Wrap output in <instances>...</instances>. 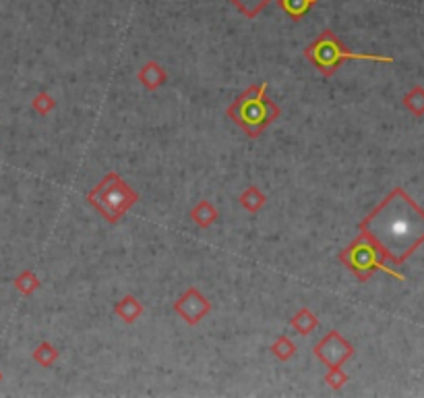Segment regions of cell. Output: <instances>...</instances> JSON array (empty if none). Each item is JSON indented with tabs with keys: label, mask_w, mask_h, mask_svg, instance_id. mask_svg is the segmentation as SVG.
I'll return each instance as SVG.
<instances>
[{
	"label": "cell",
	"mask_w": 424,
	"mask_h": 398,
	"mask_svg": "<svg viewBox=\"0 0 424 398\" xmlns=\"http://www.w3.org/2000/svg\"><path fill=\"white\" fill-rule=\"evenodd\" d=\"M174 311L189 324V326H197L210 311H212V303L201 295L199 288H187L178 301L174 303Z\"/></svg>",
	"instance_id": "cell-7"
},
{
	"label": "cell",
	"mask_w": 424,
	"mask_h": 398,
	"mask_svg": "<svg viewBox=\"0 0 424 398\" xmlns=\"http://www.w3.org/2000/svg\"><path fill=\"white\" fill-rule=\"evenodd\" d=\"M358 228L381 251L385 262L402 265L424 245V210L402 187H395Z\"/></svg>",
	"instance_id": "cell-1"
},
{
	"label": "cell",
	"mask_w": 424,
	"mask_h": 398,
	"mask_svg": "<svg viewBox=\"0 0 424 398\" xmlns=\"http://www.w3.org/2000/svg\"><path fill=\"white\" fill-rule=\"evenodd\" d=\"M191 218L197 222L201 228H210V226L215 224V220L219 218V214H217V210H215L213 203L203 199V201H199L191 210Z\"/></svg>",
	"instance_id": "cell-11"
},
{
	"label": "cell",
	"mask_w": 424,
	"mask_h": 398,
	"mask_svg": "<svg viewBox=\"0 0 424 398\" xmlns=\"http://www.w3.org/2000/svg\"><path fill=\"white\" fill-rule=\"evenodd\" d=\"M281 114L279 106L267 98V83H257L240 93L228 106V116L247 133L251 139L259 137L277 116Z\"/></svg>",
	"instance_id": "cell-2"
},
{
	"label": "cell",
	"mask_w": 424,
	"mask_h": 398,
	"mask_svg": "<svg viewBox=\"0 0 424 398\" xmlns=\"http://www.w3.org/2000/svg\"><path fill=\"white\" fill-rule=\"evenodd\" d=\"M277 4L281 6V11L288 17H292L294 21H300L317 4V0H277Z\"/></svg>",
	"instance_id": "cell-12"
},
{
	"label": "cell",
	"mask_w": 424,
	"mask_h": 398,
	"mask_svg": "<svg viewBox=\"0 0 424 398\" xmlns=\"http://www.w3.org/2000/svg\"><path fill=\"white\" fill-rule=\"evenodd\" d=\"M137 79H139V83L143 86L149 91H155V89L160 88V86H164L166 83V79H168V73H166V68L160 65V63H155V61H149L145 65L139 68V73H137Z\"/></svg>",
	"instance_id": "cell-8"
},
{
	"label": "cell",
	"mask_w": 424,
	"mask_h": 398,
	"mask_svg": "<svg viewBox=\"0 0 424 398\" xmlns=\"http://www.w3.org/2000/svg\"><path fill=\"white\" fill-rule=\"evenodd\" d=\"M325 382L333 388V390H341L343 384L348 382V376L339 369V367H329L327 376H325Z\"/></svg>",
	"instance_id": "cell-20"
},
{
	"label": "cell",
	"mask_w": 424,
	"mask_h": 398,
	"mask_svg": "<svg viewBox=\"0 0 424 398\" xmlns=\"http://www.w3.org/2000/svg\"><path fill=\"white\" fill-rule=\"evenodd\" d=\"M304 58L317 66L323 77H331L343 61H371L391 65L393 58L385 54H368V52H352L338 40L331 29H325L317 40L304 50Z\"/></svg>",
	"instance_id": "cell-3"
},
{
	"label": "cell",
	"mask_w": 424,
	"mask_h": 398,
	"mask_svg": "<svg viewBox=\"0 0 424 398\" xmlns=\"http://www.w3.org/2000/svg\"><path fill=\"white\" fill-rule=\"evenodd\" d=\"M2 377H4V376H2V372H0V382H2Z\"/></svg>",
	"instance_id": "cell-21"
},
{
	"label": "cell",
	"mask_w": 424,
	"mask_h": 398,
	"mask_svg": "<svg viewBox=\"0 0 424 398\" xmlns=\"http://www.w3.org/2000/svg\"><path fill=\"white\" fill-rule=\"evenodd\" d=\"M143 311H145V307H143L133 295H127L125 299H120V301L114 305V313H116L123 322H127V324H135V322L143 315Z\"/></svg>",
	"instance_id": "cell-9"
},
{
	"label": "cell",
	"mask_w": 424,
	"mask_h": 398,
	"mask_svg": "<svg viewBox=\"0 0 424 398\" xmlns=\"http://www.w3.org/2000/svg\"><path fill=\"white\" fill-rule=\"evenodd\" d=\"M290 326L300 334V336H309L311 332H315L319 328V317L311 310L302 307L294 313V317L290 320Z\"/></svg>",
	"instance_id": "cell-10"
},
{
	"label": "cell",
	"mask_w": 424,
	"mask_h": 398,
	"mask_svg": "<svg viewBox=\"0 0 424 398\" xmlns=\"http://www.w3.org/2000/svg\"><path fill=\"white\" fill-rule=\"evenodd\" d=\"M234 6L247 17V19H254L261 11H265V6L272 0H230Z\"/></svg>",
	"instance_id": "cell-16"
},
{
	"label": "cell",
	"mask_w": 424,
	"mask_h": 398,
	"mask_svg": "<svg viewBox=\"0 0 424 398\" xmlns=\"http://www.w3.org/2000/svg\"><path fill=\"white\" fill-rule=\"evenodd\" d=\"M315 357L327 367H341L352 354L354 347L339 334L338 330H331L327 336H323L315 345Z\"/></svg>",
	"instance_id": "cell-6"
},
{
	"label": "cell",
	"mask_w": 424,
	"mask_h": 398,
	"mask_svg": "<svg viewBox=\"0 0 424 398\" xmlns=\"http://www.w3.org/2000/svg\"><path fill=\"white\" fill-rule=\"evenodd\" d=\"M15 288L25 295V297H29V295H33L38 288H40V278H38V274L33 272V270H25L21 272L17 278H15Z\"/></svg>",
	"instance_id": "cell-15"
},
{
	"label": "cell",
	"mask_w": 424,
	"mask_h": 398,
	"mask_svg": "<svg viewBox=\"0 0 424 398\" xmlns=\"http://www.w3.org/2000/svg\"><path fill=\"white\" fill-rule=\"evenodd\" d=\"M272 353L276 354L279 361H288V359H292L296 354V345L286 334H281L276 342L272 345Z\"/></svg>",
	"instance_id": "cell-18"
},
{
	"label": "cell",
	"mask_w": 424,
	"mask_h": 398,
	"mask_svg": "<svg viewBox=\"0 0 424 398\" xmlns=\"http://www.w3.org/2000/svg\"><path fill=\"white\" fill-rule=\"evenodd\" d=\"M54 106H56L54 98H52L50 93H46V91L38 93V96H36V98L31 100V108L38 112V114H42V116L50 114V112L54 111Z\"/></svg>",
	"instance_id": "cell-19"
},
{
	"label": "cell",
	"mask_w": 424,
	"mask_h": 398,
	"mask_svg": "<svg viewBox=\"0 0 424 398\" xmlns=\"http://www.w3.org/2000/svg\"><path fill=\"white\" fill-rule=\"evenodd\" d=\"M339 262L343 264V267H348L361 282H366L373 278L375 272H385L398 280H405L403 274H400L395 267H389L385 257L381 255V251L375 247L373 241H368L364 235H358L348 247H343V251H339Z\"/></svg>",
	"instance_id": "cell-5"
},
{
	"label": "cell",
	"mask_w": 424,
	"mask_h": 398,
	"mask_svg": "<svg viewBox=\"0 0 424 398\" xmlns=\"http://www.w3.org/2000/svg\"><path fill=\"white\" fill-rule=\"evenodd\" d=\"M403 106L412 112L414 116H423L424 114V88L423 86H414L405 96H403Z\"/></svg>",
	"instance_id": "cell-14"
},
{
	"label": "cell",
	"mask_w": 424,
	"mask_h": 398,
	"mask_svg": "<svg viewBox=\"0 0 424 398\" xmlns=\"http://www.w3.org/2000/svg\"><path fill=\"white\" fill-rule=\"evenodd\" d=\"M265 201H267V198H265L254 185L247 187V189L242 191V195H240V205H242L247 212H251V214H257V212L265 205Z\"/></svg>",
	"instance_id": "cell-13"
},
{
	"label": "cell",
	"mask_w": 424,
	"mask_h": 398,
	"mask_svg": "<svg viewBox=\"0 0 424 398\" xmlns=\"http://www.w3.org/2000/svg\"><path fill=\"white\" fill-rule=\"evenodd\" d=\"M87 201L108 222L116 224L123 220V216L139 201V193L127 180H123L118 173L112 170L87 193Z\"/></svg>",
	"instance_id": "cell-4"
},
{
	"label": "cell",
	"mask_w": 424,
	"mask_h": 398,
	"mask_svg": "<svg viewBox=\"0 0 424 398\" xmlns=\"http://www.w3.org/2000/svg\"><path fill=\"white\" fill-rule=\"evenodd\" d=\"M61 353L50 345V342H42L36 351H33V361L42 367H52L58 361Z\"/></svg>",
	"instance_id": "cell-17"
}]
</instances>
